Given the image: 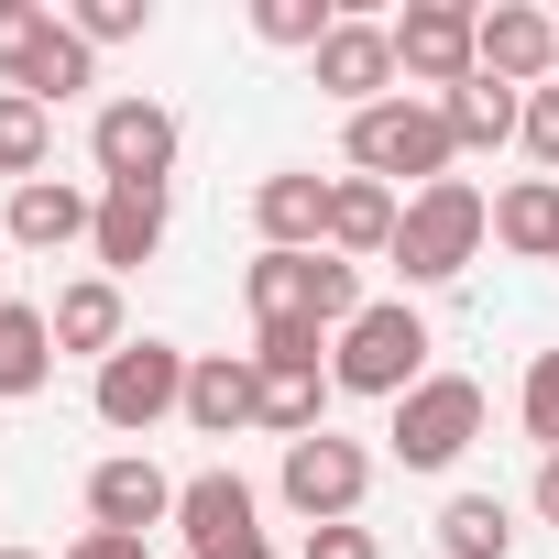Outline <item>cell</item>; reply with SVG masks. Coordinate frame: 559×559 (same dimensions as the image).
<instances>
[{
  "label": "cell",
  "instance_id": "obj_7",
  "mask_svg": "<svg viewBox=\"0 0 559 559\" xmlns=\"http://www.w3.org/2000/svg\"><path fill=\"white\" fill-rule=\"evenodd\" d=\"M472 439H483V384H472V373H428L417 395H395L384 450H395L406 472H450Z\"/></svg>",
  "mask_w": 559,
  "mask_h": 559
},
{
  "label": "cell",
  "instance_id": "obj_15",
  "mask_svg": "<svg viewBox=\"0 0 559 559\" xmlns=\"http://www.w3.org/2000/svg\"><path fill=\"white\" fill-rule=\"evenodd\" d=\"M483 78H504V88H548V78H559V23L526 12V0H493V12H483Z\"/></svg>",
  "mask_w": 559,
  "mask_h": 559
},
{
  "label": "cell",
  "instance_id": "obj_18",
  "mask_svg": "<svg viewBox=\"0 0 559 559\" xmlns=\"http://www.w3.org/2000/svg\"><path fill=\"white\" fill-rule=\"evenodd\" d=\"M56 352H88V362H110L121 341H132V319H121V286L110 274H78V286H56Z\"/></svg>",
  "mask_w": 559,
  "mask_h": 559
},
{
  "label": "cell",
  "instance_id": "obj_31",
  "mask_svg": "<svg viewBox=\"0 0 559 559\" xmlns=\"http://www.w3.org/2000/svg\"><path fill=\"white\" fill-rule=\"evenodd\" d=\"M308 559H384L373 526H308Z\"/></svg>",
  "mask_w": 559,
  "mask_h": 559
},
{
  "label": "cell",
  "instance_id": "obj_20",
  "mask_svg": "<svg viewBox=\"0 0 559 559\" xmlns=\"http://www.w3.org/2000/svg\"><path fill=\"white\" fill-rule=\"evenodd\" d=\"M252 352H209V362H187V428L198 439H230V428H252Z\"/></svg>",
  "mask_w": 559,
  "mask_h": 559
},
{
  "label": "cell",
  "instance_id": "obj_22",
  "mask_svg": "<svg viewBox=\"0 0 559 559\" xmlns=\"http://www.w3.org/2000/svg\"><path fill=\"white\" fill-rule=\"evenodd\" d=\"M45 384H56V319L12 297V308H0V406H23Z\"/></svg>",
  "mask_w": 559,
  "mask_h": 559
},
{
  "label": "cell",
  "instance_id": "obj_26",
  "mask_svg": "<svg viewBox=\"0 0 559 559\" xmlns=\"http://www.w3.org/2000/svg\"><path fill=\"white\" fill-rule=\"evenodd\" d=\"M252 34L286 45V56H319V45L341 34V12H330V0H252Z\"/></svg>",
  "mask_w": 559,
  "mask_h": 559
},
{
  "label": "cell",
  "instance_id": "obj_1",
  "mask_svg": "<svg viewBox=\"0 0 559 559\" xmlns=\"http://www.w3.org/2000/svg\"><path fill=\"white\" fill-rule=\"evenodd\" d=\"M252 297V330H352L362 319V263L341 252H263L241 274Z\"/></svg>",
  "mask_w": 559,
  "mask_h": 559
},
{
  "label": "cell",
  "instance_id": "obj_32",
  "mask_svg": "<svg viewBox=\"0 0 559 559\" xmlns=\"http://www.w3.org/2000/svg\"><path fill=\"white\" fill-rule=\"evenodd\" d=\"M67 559H143V537H110V526H88V537H78Z\"/></svg>",
  "mask_w": 559,
  "mask_h": 559
},
{
  "label": "cell",
  "instance_id": "obj_14",
  "mask_svg": "<svg viewBox=\"0 0 559 559\" xmlns=\"http://www.w3.org/2000/svg\"><path fill=\"white\" fill-rule=\"evenodd\" d=\"M252 230H263V252H330V176H308V165L263 176L252 187Z\"/></svg>",
  "mask_w": 559,
  "mask_h": 559
},
{
  "label": "cell",
  "instance_id": "obj_13",
  "mask_svg": "<svg viewBox=\"0 0 559 559\" xmlns=\"http://www.w3.org/2000/svg\"><path fill=\"white\" fill-rule=\"evenodd\" d=\"M165 515H176V483H165L143 450H121V461L88 472V526H110V537H154Z\"/></svg>",
  "mask_w": 559,
  "mask_h": 559
},
{
  "label": "cell",
  "instance_id": "obj_19",
  "mask_svg": "<svg viewBox=\"0 0 559 559\" xmlns=\"http://www.w3.org/2000/svg\"><path fill=\"white\" fill-rule=\"evenodd\" d=\"M395 219H406L395 187H373V176H341V187H330V252H341V263H384V252H395Z\"/></svg>",
  "mask_w": 559,
  "mask_h": 559
},
{
  "label": "cell",
  "instance_id": "obj_33",
  "mask_svg": "<svg viewBox=\"0 0 559 559\" xmlns=\"http://www.w3.org/2000/svg\"><path fill=\"white\" fill-rule=\"evenodd\" d=\"M537 515L559 526V450H548V472H537Z\"/></svg>",
  "mask_w": 559,
  "mask_h": 559
},
{
  "label": "cell",
  "instance_id": "obj_2",
  "mask_svg": "<svg viewBox=\"0 0 559 559\" xmlns=\"http://www.w3.org/2000/svg\"><path fill=\"white\" fill-rule=\"evenodd\" d=\"M483 230H493V198L472 187V176H439V187H417L406 198V219H395V274L406 286H450V274L483 252Z\"/></svg>",
  "mask_w": 559,
  "mask_h": 559
},
{
  "label": "cell",
  "instance_id": "obj_21",
  "mask_svg": "<svg viewBox=\"0 0 559 559\" xmlns=\"http://www.w3.org/2000/svg\"><path fill=\"white\" fill-rule=\"evenodd\" d=\"M439 121H450L461 154H493L504 132H526V88H504V78H461V88L439 99Z\"/></svg>",
  "mask_w": 559,
  "mask_h": 559
},
{
  "label": "cell",
  "instance_id": "obj_28",
  "mask_svg": "<svg viewBox=\"0 0 559 559\" xmlns=\"http://www.w3.org/2000/svg\"><path fill=\"white\" fill-rule=\"evenodd\" d=\"M67 23H78V45L99 56V45H132V34L154 23V0H78V12H67Z\"/></svg>",
  "mask_w": 559,
  "mask_h": 559
},
{
  "label": "cell",
  "instance_id": "obj_23",
  "mask_svg": "<svg viewBox=\"0 0 559 559\" xmlns=\"http://www.w3.org/2000/svg\"><path fill=\"white\" fill-rule=\"evenodd\" d=\"M493 241L526 252V263H559V176H526L493 198Z\"/></svg>",
  "mask_w": 559,
  "mask_h": 559
},
{
  "label": "cell",
  "instance_id": "obj_29",
  "mask_svg": "<svg viewBox=\"0 0 559 559\" xmlns=\"http://www.w3.org/2000/svg\"><path fill=\"white\" fill-rule=\"evenodd\" d=\"M515 417H526V439H548V450H559V352H537V362H526Z\"/></svg>",
  "mask_w": 559,
  "mask_h": 559
},
{
  "label": "cell",
  "instance_id": "obj_4",
  "mask_svg": "<svg viewBox=\"0 0 559 559\" xmlns=\"http://www.w3.org/2000/svg\"><path fill=\"white\" fill-rule=\"evenodd\" d=\"M450 154H461V143H450L439 99H406V88H395L384 110H352V165H362L373 187H406V176H417V187H439V176H450Z\"/></svg>",
  "mask_w": 559,
  "mask_h": 559
},
{
  "label": "cell",
  "instance_id": "obj_17",
  "mask_svg": "<svg viewBox=\"0 0 559 559\" xmlns=\"http://www.w3.org/2000/svg\"><path fill=\"white\" fill-rule=\"evenodd\" d=\"M88 230H99V198H88V187H67V176L12 187V252H67V241H88Z\"/></svg>",
  "mask_w": 559,
  "mask_h": 559
},
{
  "label": "cell",
  "instance_id": "obj_11",
  "mask_svg": "<svg viewBox=\"0 0 559 559\" xmlns=\"http://www.w3.org/2000/svg\"><path fill=\"white\" fill-rule=\"evenodd\" d=\"M176 526H187V548H198V559H274L263 504H252V483H241V472H198V483H176Z\"/></svg>",
  "mask_w": 559,
  "mask_h": 559
},
{
  "label": "cell",
  "instance_id": "obj_10",
  "mask_svg": "<svg viewBox=\"0 0 559 559\" xmlns=\"http://www.w3.org/2000/svg\"><path fill=\"white\" fill-rule=\"evenodd\" d=\"M384 34H395V67L439 99L461 78H483V12H461V0H406V23H384Z\"/></svg>",
  "mask_w": 559,
  "mask_h": 559
},
{
  "label": "cell",
  "instance_id": "obj_3",
  "mask_svg": "<svg viewBox=\"0 0 559 559\" xmlns=\"http://www.w3.org/2000/svg\"><path fill=\"white\" fill-rule=\"evenodd\" d=\"M330 384L341 395H417L428 384V319L406 308V297H373L352 330H341V352H330Z\"/></svg>",
  "mask_w": 559,
  "mask_h": 559
},
{
  "label": "cell",
  "instance_id": "obj_16",
  "mask_svg": "<svg viewBox=\"0 0 559 559\" xmlns=\"http://www.w3.org/2000/svg\"><path fill=\"white\" fill-rule=\"evenodd\" d=\"M99 274L121 286V274H143L165 252V187H99V230H88Z\"/></svg>",
  "mask_w": 559,
  "mask_h": 559
},
{
  "label": "cell",
  "instance_id": "obj_9",
  "mask_svg": "<svg viewBox=\"0 0 559 559\" xmlns=\"http://www.w3.org/2000/svg\"><path fill=\"white\" fill-rule=\"evenodd\" d=\"M176 110L165 99H110L99 121H88V165H99V187H165L176 176Z\"/></svg>",
  "mask_w": 559,
  "mask_h": 559
},
{
  "label": "cell",
  "instance_id": "obj_34",
  "mask_svg": "<svg viewBox=\"0 0 559 559\" xmlns=\"http://www.w3.org/2000/svg\"><path fill=\"white\" fill-rule=\"evenodd\" d=\"M0 308H12V263H0Z\"/></svg>",
  "mask_w": 559,
  "mask_h": 559
},
{
  "label": "cell",
  "instance_id": "obj_8",
  "mask_svg": "<svg viewBox=\"0 0 559 559\" xmlns=\"http://www.w3.org/2000/svg\"><path fill=\"white\" fill-rule=\"evenodd\" d=\"M274 493H286L308 526H352V515H362V493H373V450H362V439H341V428H319V439H297V450H286Z\"/></svg>",
  "mask_w": 559,
  "mask_h": 559
},
{
  "label": "cell",
  "instance_id": "obj_6",
  "mask_svg": "<svg viewBox=\"0 0 559 559\" xmlns=\"http://www.w3.org/2000/svg\"><path fill=\"white\" fill-rule=\"evenodd\" d=\"M88 406H99V428H121V439L187 417V352H176V341H121V352L99 362Z\"/></svg>",
  "mask_w": 559,
  "mask_h": 559
},
{
  "label": "cell",
  "instance_id": "obj_30",
  "mask_svg": "<svg viewBox=\"0 0 559 559\" xmlns=\"http://www.w3.org/2000/svg\"><path fill=\"white\" fill-rule=\"evenodd\" d=\"M526 154L559 176V78H548V88H526Z\"/></svg>",
  "mask_w": 559,
  "mask_h": 559
},
{
  "label": "cell",
  "instance_id": "obj_12",
  "mask_svg": "<svg viewBox=\"0 0 559 559\" xmlns=\"http://www.w3.org/2000/svg\"><path fill=\"white\" fill-rule=\"evenodd\" d=\"M308 78H319V88H330L341 110H384L406 67H395V34H384V23H341V34H330V45L308 56Z\"/></svg>",
  "mask_w": 559,
  "mask_h": 559
},
{
  "label": "cell",
  "instance_id": "obj_25",
  "mask_svg": "<svg viewBox=\"0 0 559 559\" xmlns=\"http://www.w3.org/2000/svg\"><path fill=\"white\" fill-rule=\"evenodd\" d=\"M439 548H450V559H504V548H515L504 493H450V504H439Z\"/></svg>",
  "mask_w": 559,
  "mask_h": 559
},
{
  "label": "cell",
  "instance_id": "obj_5",
  "mask_svg": "<svg viewBox=\"0 0 559 559\" xmlns=\"http://www.w3.org/2000/svg\"><path fill=\"white\" fill-rule=\"evenodd\" d=\"M252 428H274V439H319V417H330V373H319V330H263L252 341Z\"/></svg>",
  "mask_w": 559,
  "mask_h": 559
},
{
  "label": "cell",
  "instance_id": "obj_35",
  "mask_svg": "<svg viewBox=\"0 0 559 559\" xmlns=\"http://www.w3.org/2000/svg\"><path fill=\"white\" fill-rule=\"evenodd\" d=\"M0 559H34V548H0Z\"/></svg>",
  "mask_w": 559,
  "mask_h": 559
},
{
  "label": "cell",
  "instance_id": "obj_24",
  "mask_svg": "<svg viewBox=\"0 0 559 559\" xmlns=\"http://www.w3.org/2000/svg\"><path fill=\"white\" fill-rule=\"evenodd\" d=\"M45 165H56V110H45V99H23V88H0V176L34 187Z\"/></svg>",
  "mask_w": 559,
  "mask_h": 559
},
{
  "label": "cell",
  "instance_id": "obj_27",
  "mask_svg": "<svg viewBox=\"0 0 559 559\" xmlns=\"http://www.w3.org/2000/svg\"><path fill=\"white\" fill-rule=\"evenodd\" d=\"M45 45H56V12H45V0H0V88H23Z\"/></svg>",
  "mask_w": 559,
  "mask_h": 559
}]
</instances>
